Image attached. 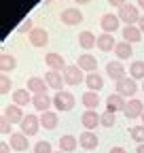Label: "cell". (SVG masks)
<instances>
[{
    "mask_svg": "<svg viewBox=\"0 0 144 153\" xmlns=\"http://www.w3.org/2000/svg\"><path fill=\"white\" fill-rule=\"evenodd\" d=\"M34 28H36V26H32V19H30V17H26L24 22H21V26H17V32H19V34L28 32V34H30V32H32Z\"/></svg>",
    "mask_w": 144,
    "mask_h": 153,
    "instance_id": "36",
    "label": "cell"
},
{
    "mask_svg": "<svg viewBox=\"0 0 144 153\" xmlns=\"http://www.w3.org/2000/svg\"><path fill=\"white\" fill-rule=\"evenodd\" d=\"M108 4H110V7H117V9H121V7L127 4V0H108Z\"/></svg>",
    "mask_w": 144,
    "mask_h": 153,
    "instance_id": "38",
    "label": "cell"
},
{
    "mask_svg": "<svg viewBox=\"0 0 144 153\" xmlns=\"http://www.w3.org/2000/svg\"><path fill=\"white\" fill-rule=\"evenodd\" d=\"M76 66L83 70V72H98V60L91 55V53H83L76 57Z\"/></svg>",
    "mask_w": 144,
    "mask_h": 153,
    "instance_id": "10",
    "label": "cell"
},
{
    "mask_svg": "<svg viewBox=\"0 0 144 153\" xmlns=\"http://www.w3.org/2000/svg\"><path fill=\"white\" fill-rule=\"evenodd\" d=\"M121 32H123V41H127V43H132V45L142 41V32H140L138 26H125Z\"/></svg>",
    "mask_w": 144,
    "mask_h": 153,
    "instance_id": "28",
    "label": "cell"
},
{
    "mask_svg": "<svg viewBox=\"0 0 144 153\" xmlns=\"http://www.w3.org/2000/svg\"><path fill=\"white\" fill-rule=\"evenodd\" d=\"M19 128H21V132L26 134L28 138L30 136H36L38 130H40V117H38V115H34V113H28L26 117H24V121L19 123Z\"/></svg>",
    "mask_w": 144,
    "mask_h": 153,
    "instance_id": "5",
    "label": "cell"
},
{
    "mask_svg": "<svg viewBox=\"0 0 144 153\" xmlns=\"http://www.w3.org/2000/svg\"><path fill=\"white\" fill-rule=\"evenodd\" d=\"M106 74L110 76L112 81H121V79H125V66H123V62H119V60L108 62V64H106Z\"/></svg>",
    "mask_w": 144,
    "mask_h": 153,
    "instance_id": "13",
    "label": "cell"
},
{
    "mask_svg": "<svg viewBox=\"0 0 144 153\" xmlns=\"http://www.w3.org/2000/svg\"><path fill=\"white\" fill-rule=\"evenodd\" d=\"M129 76L134 81H144V62L142 60H134L129 64Z\"/></svg>",
    "mask_w": 144,
    "mask_h": 153,
    "instance_id": "31",
    "label": "cell"
},
{
    "mask_svg": "<svg viewBox=\"0 0 144 153\" xmlns=\"http://www.w3.org/2000/svg\"><path fill=\"white\" fill-rule=\"evenodd\" d=\"M74 2H76V4H89L91 0H74Z\"/></svg>",
    "mask_w": 144,
    "mask_h": 153,
    "instance_id": "42",
    "label": "cell"
},
{
    "mask_svg": "<svg viewBox=\"0 0 144 153\" xmlns=\"http://www.w3.org/2000/svg\"><path fill=\"white\" fill-rule=\"evenodd\" d=\"M115 55H117L119 62L134 57V47H132V43H127V41H119L117 47H115Z\"/></svg>",
    "mask_w": 144,
    "mask_h": 153,
    "instance_id": "20",
    "label": "cell"
},
{
    "mask_svg": "<svg viewBox=\"0 0 144 153\" xmlns=\"http://www.w3.org/2000/svg\"><path fill=\"white\" fill-rule=\"evenodd\" d=\"M123 113H125L127 119H138V117H142V113H144V104L138 98H132V100H127V106H125Z\"/></svg>",
    "mask_w": 144,
    "mask_h": 153,
    "instance_id": "14",
    "label": "cell"
},
{
    "mask_svg": "<svg viewBox=\"0 0 144 153\" xmlns=\"http://www.w3.org/2000/svg\"><path fill=\"white\" fill-rule=\"evenodd\" d=\"M129 136L134 138V143L144 145V126H132L129 128Z\"/></svg>",
    "mask_w": 144,
    "mask_h": 153,
    "instance_id": "33",
    "label": "cell"
},
{
    "mask_svg": "<svg viewBox=\"0 0 144 153\" xmlns=\"http://www.w3.org/2000/svg\"><path fill=\"white\" fill-rule=\"evenodd\" d=\"M15 66H17V60H15V55H11V53H0V72L2 74H9L11 70H15Z\"/></svg>",
    "mask_w": 144,
    "mask_h": 153,
    "instance_id": "29",
    "label": "cell"
},
{
    "mask_svg": "<svg viewBox=\"0 0 144 153\" xmlns=\"http://www.w3.org/2000/svg\"><path fill=\"white\" fill-rule=\"evenodd\" d=\"M28 38H30V43H32L34 47H47V43H49V32H47L45 28H38V26H36V28L28 34Z\"/></svg>",
    "mask_w": 144,
    "mask_h": 153,
    "instance_id": "12",
    "label": "cell"
},
{
    "mask_svg": "<svg viewBox=\"0 0 144 153\" xmlns=\"http://www.w3.org/2000/svg\"><path fill=\"white\" fill-rule=\"evenodd\" d=\"M76 104V98L72 91H55L53 96V108L57 111H72Z\"/></svg>",
    "mask_w": 144,
    "mask_h": 153,
    "instance_id": "3",
    "label": "cell"
},
{
    "mask_svg": "<svg viewBox=\"0 0 144 153\" xmlns=\"http://www.w3.org/2000/svg\"><path fill=\"white\" fill-rule=\"evenodd\" d=\"M115 94H119L121 98H134V96L138 94V81H134L132 76H125V79L117 81L115 85Z\"/></svg>",
    "mask_w": 144,
    "mask_h": 153,
    "instance_id": "2",
    "label": "cell"
},
{
    "mask_svg": "<svg viewBox=\"0 0 144 153\" xmlns=\"http://www.w3.org/2000/svg\"><path fill=\"white\" fill-rule=\"evenodd\" d=\"M9 145H11V149H15V151H28V149H30L28 136H26L24 132L11 134V136H9Z\"/></svg>",
    "mask_w": 144,
    "mask_h": 153,
    "instance_id": "17",
    "label": "cell"
},
{
    "mask_svg": "<svg viewBox=\"0 0 144 153\" xmlns=\"http://www.w3.org/2000/svg\"><path fill=\"white\" fill-rule=\"evenodd\" d=\"M138 7H140V9H144V0H138Z\"/></svg>",
    "mask_w": 144,
    "mask_h": 153,
    "instance_id": "44",
    "label": "cell"
},
{
    "mask_svg": "<svg viewBox=\"0 0 144 153\" xmlns=\"http://www.w3.org/2000/svg\"><path fill=\"white\" fill-rule=\"evenodd\" d=\"M60 19H62V24H66V26H79V24H83V13L76 7H68V9L62 11Z\"/></svg>",
    "mask_w": 144,
    "mask_h": 153,
    "instance_id": "6",
    "label": "cell"
},
{
    "mask_svg": "<svg viewBox=\"0 0 144 153\" xmlns=\"http://www.w3.org/2000/svg\"><path fill=\"white\" fill-rule=\"evenodd\" d=\"M45 64L49 66V70H60V72H64L66 70V60H64V55H60V53H55V51H51V53H47L45 55Z\"/></svg>",
    "mask_w": 144,
    "mask_h": 153,
    "instance_id": "11",
    "label": "cell"
},
{
    "mask_svg": "<svg viewBox=\"0 0 144 153\" xmlns=\"http://www.w3.org/2000/svg\"><path fill=\"white\" fill-rule=\"evenodd\" d=\"M81 102H83V106L87 111H96L100 106V94L98 91H85L83 98H81Z\"/></svg>",
    "mask_w": 144,
    "mask_h": 153,
    "instance_id": "27",
    "label": "cell"
},
{
    "mask_svg": "<svg viewBox=\"0 0 144 153\" xmlns=\"http://www.w3.org/2000/svg\"><path fill=\"white\" fill-rule=\"evenodd\" d=\"M85 83H87V89L89 91H100L104 87V76L98 74V72H89L85 76Z\"/></svg>",
    "mask_w": 144,
    "mask_h": 153,
    "instance_id": "26",
    "label": "cell"
},
{
    "mask_svg": "<svg viewBox=\"0 0 144 153\" xmlns=\"http://www.w3.org/2000/svg\"><path fill=\"white\" fill-rule=\"evenodd\" d=\"M62 74H64L66 85H70V87L81 85V83L85 81V76H87V74H83V70H81L76 64H68V66H66V70H64Z\"/></svg>",
    "mask_w": 144,
    "mask_h": 153,
    "instance_id": "4",
    "label": "cell"
},
{
    "mask_svg": "<svg viewBox=\"0 0 144 153\" xmlns=\"http://www.w3.org/2000/svg\"><path fill=\"white\" fill-rule=\"evenodd\" d=\"M142 126H144V113H142Z\"/></svg>",
    "mask_w": 144,
    "mask_h": 153,
    "instance_id": "45",
    "label": "cell"
},
{
    "mask_svg": "<svg viewBox=\"0 0 144 153\" xmlns=\"http://www.w3.org/2000/svg\"><path fill=\"white\" fill-rule=\"evenodd\" d=\"M34 153H53V147L49 140H38L34 145Z\"/></svg>",
    "mask_w": 144,
    "mask_h": 153,
    "instance_id": "35",
    "label": "cell"
},
{
    "mask_svg": "<svg viewBox=\"0 0 144 153\" xmlns=\"http://www.w3.org/2000/svg\"><path fill=\"white\" fill-rule=\"evenodd\" d=\"M115 123H117L115 113H110V111H104V113L100 115V126H102V128H112Z\"/></svg>",
    "mask_w": 144,
    "mask_h": 153,
    "instance_id": "32",
    "label": "cell"
},
{
    "mask_svg": "<svg viewBox=\"0 0 144 153\" xmlns=\"http://www.w3.org/2000/svg\"><path fill=\"white\" fill-rule=\"evenodd\" d=\"M11 121L7 117H0V132H2V136H7V134H11Z\"/></svg>",
    "mask_w": 144,
    "mask_h": 153,
    "instance_id": "37",
    "label": "cell"
},
{
    "mask_svg": "<svg viewBox=\"0 0 144 153\" xmlns=\"http://www.w3.org/2000/svg\"><path fill=\"white\" fill-rule=\"evenodd\" d=\"M79 45H81L85 51H89V49L98 47V36H96L91 30H83V32L79 34Z\"/></svg>",
    "mask_w": 144,
    "mask_h": 153,
    "instance_id": "21",
    "label": "cell"
},
{
    "mask_svg": "<svg viewBox=\"0 0 144 153\" xmlns=\"http://www.w3.org/2000/svg\"><path fill=\"white\" fill-rule=\"evenodd\" d=\"M136 153H144V145H138L136 147Z\"/></svg>",
    "mask_w": 144,
    "mask_h": 153,
    "instance_id": "43",
    "label": "cell"
},
{
    "mask_svg": "<svg viewBox=\"0 0 144 153\" xmlns=\"http://www.w3.org/2000/svg\"><path fill=\"white\" fill-rule=\"evenodd\" d=\"M108 153H127V151H125L123 147H112V149L108 151Z\"/></svg>",
    "mask_w": 144,
    "mask_h": 153,
    "instance_id": "40",
    "label": "cell"
},
{
    "mask_svg": "<svg viewBox=\"0 0 144 153\" xmlns=\"http://www.w3.org/2000/svg\"><path fill=\"white\" fill-rule=\"evenodd\" d=\"M142 91H144V81H142Z\"/></svg>",
    "mask_w": 144,
    "mask_h": 153,
    "instance_id": "47",
    "label": "cell"
},
{
    "mask_svg": "<svg viewBox=\"0 0 144 153\" xmlns=\"http://www.w3.org/2000/svg\"><path fill=\"white\" fill-rule=\"evenodd\" d=\"M100 26H102L104 32L112 34V32H117V30L121 28V19H119L117 13H104V15L100 17Z\"/></svg>",
    "mask_w": 144,
    "mask_h": 153,
    "instance_id": "7",
    "label": "cell"
},
{
    "mask_svg": "<svg viewBox=\"0 0 144 153\" xmlns=\"http://www.w3.org/2000/svg\"><path fill=\"white\" fill-rule=\"evenodd\" d=\"M9 143H0V153H9Z\"/></svg>",
    "mask_w": 144,
    "mask_h": 153,
    "instance_id": "39",
    "label": "cell"
},
{
    "mask_svg": "<svg viewBox=\"0 0 144 153\" xmlns=\"http://www.w3.org/2000/svg\"><path fill=\"white\" fill-rule=\"evenodd\" d=\"M81 123H83L85 130L93 132V130L100 126V115H98L96 111H85V113L81 115Z\"/></svg>",
    "mask_w": 144,
    "mask_h": 153,
    "instance_id": "18",
    "label": "cell"
},
{
    "mask_svg": "<svg viewBox=\"0 0 144 153\" xmlns=\"http://www.w3.org/2000/svg\"><path fill=\"white\" fill-rule=\"evenodd\" d=\"M125 106H127V100L121 98L119 94H110L106 100V111L110 113H119V111H125Z\"/></svg>",
    "mask_w": 144,
    "mask_h": 153,
    "instance_id": "19",
    "label": "cell"
},
{
    "mask_svg": "<svg viewBox=\"0 0 144 153\" xmlns=\"http://www.w3.org/2000/svg\"><path fill=\"white\" fill-rule=\"evenodd\" d=\"M47 89H49V85L43 76H30L28 79V91H32L34 96L36 94H47Z\"/></svg>",
    "mask_w": 144,
    "mask_h": 153,
    "instance_id": "22",
    "label": "cell"
},
{
    "mask_svg": "<svg viewBox=\"0 0 144 153\" xmlns=\"http://www.w3.org/2000/svg\"><path fill=\"white\" fill-rule=\"evenodd\" d=\"M138 28H140V32L144 34V15L140 17V22H138Z\"/></svg>",
    "mask_w": 144,
    "mask_h": 153,
    "instance_id": "41",
    "label": "cell"
},
{
    "mask_svg": "<svg viewBox=\"0 0 144 153\" xmlns=\"http://www.w3.org/2000/svg\"><path fill=\"white\" fill-rule=\"evenodd\" d=\"M53 153H64V151H53Z\"/></svg>",
    "mask_w": 144,
    "mask_h": 153,
    "instance_id": "46",
    "label": "cell"
},
{
    "mask_svg": "<svg viewBox=\"0 0 144 153\" xmlns=\"http://www.w3.org/2000/svg\"><path fill=\"white\" fill-rule=\"evenodd\" d=\"M117 15H119V19H121V24H127V26H138V22H140V7L136 4H125V7H121V9H117Z\"/></svg>",
    "mask_w": 144,
    "mask_h": 153,
    "instance_id": "1",
    "label": "cell"
},
{
    "mask_svg": "<svg viewBox=\"0 0 144 153\" xmlns=\"http://www.w3.org/2000/svg\"><path fill=\"white\" fill-rule=\"evenodd\" d=\"M32 91H26V89H15L11 94V98H13V104L17 106H26V104H32V98L34 96H30Z\"/></svg>",
    "mask_w": 144,
    "mask_h": 153,
    "instance_id": "30",
    "label": "cell"
},
{
    "mask_svg": "<svg viewBox=\"0 0 144 153\" xmlns=\"http://www.w3.org/2000/svg\"><path fill=\"white\" fill-rule=\"evenodd\" d=\"M57 123H60V117H57L55 111H45V113H40V126H43L45 130H55Z\"/></svg>",
    "mask_w": 144,
    "mask_h": 153,
    "instance_id": "23",
    "label": "cell"
},
{
    "mask_svg": "<svg viewBox=\"0 0 144 153\" xmlns=\"http://www.w3.org/2000/svg\"><path fill=\"white\" fill-rule=\"evenodd\" d=\"M13 89V81L9 74H0V94H9ZM13 94V91H11Z\"/></svg>",
    "mask_w": 144,
    "mask_h": 153,
    "instance_id": "34",
    "label": "cell"
},
{
    "mask_svg": "<svg viewBox=\"0 0 144 153\" xmlns=\"http://www.w3.org/2000/svg\"><path fill=\"white\" fill-rule=\"evenodd\" d=\"M45 81H47L49 89L64 91V85H66V81H64V74H62L60 70H47V72H45Z\"/></svg>",
    "mask_w": 144,
    "mask_h": 153,
    "instance_id": "8",
    "label": "cell"
},
{
    "mask_svg": "<svg viewBox=\"0 0 144 153\" xmlns=\"http://www.w3.org/2000/svg\"><path fill=\"white\" fill-rule=\"evenodd\" d=\"M76 147H81L76 136H72V134H64V136H60V151L70 153V151H76Z\"/></svg>",
    "mask_w": 144,
    "mask_h": 153,
    "instance_id": "24",
    "label": "cell"
},
{
    "mask_svg": "<svg viewBox=\"0 0 144 153\" xmlns=\"http://www.w3.org/2000/svg\"><path fill=\"white\" fill-rule=\"evenodd\" d=\"M79 145L85 149V151H93V149H98V145H100V138L96 136L93 132H89V130H85L81 136H79Z\"/></svg>",
    "mask_w": 144,
    "mask_h": 153,
    "instance_id": "16",
    "label": "cell"
},
{
    "mask_svg": "<svg viewBox=\"0 0 144 153\" xmlns=\"http://www.w3.org/2000/svg\"><path fill=\"white\" fill-rule=\"evenodd\" d=\"M2 117H7L13 126H19L21 121H24V117H26V115H24V111H21V106H17V104H7L4 106V111H2Z\"/></svg>",
    "mask_w": 144,
    "mask_h": 153,
    "instance_id": "9",
    "label": "cell"
},
{
    "mask_svg": "<svg viewBox=\"0 0 144 153\" xmlns=\"http://www.w3.org/2000/svg\"><path fill=\"white\" fill-rule=\"evenodd\" d=\"M115 47H117V41H115L112 34L102 32V34L98 36V49H100V51H115Z\"/></svg>",
    "mask_w": 144,
    "mask_h": 153,
    "instance_id": "25",
    "label": "cell"
},
{
    "mask_svg": "<svg viewBox=\"0 0 144 153\" xmlns=\"http://www.w3.org/2000/svg\"><path fill=\"white\" fill-rule=\"evenodd\" d=\"M32 106L38 111V113L51 111V106H53V98H51L49 94H36L34 98H32Z\"/></svg>",
    "mask_w": 144,
    "mask_h": 153,
    "instance_id": "15",
    "label": "cell"
}]
</instances>
